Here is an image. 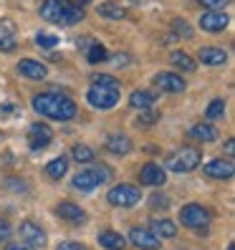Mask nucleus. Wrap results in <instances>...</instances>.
I'll return each instance as SVG.
<instances>
[{
	"label": "nucleus",
	"instance_id": "14",
	"mask_svg": "<svg viewBox=\"0 0 235 250\" xmlns=\"http://www.w3.org/2000/svg\"><path fill=\"white\" fill-rule=\"evenodd\" d=\"M233 172H235V167H233L230 159H213L205 165V174L213 180H230Z\"/></svg>",
	"mask_w": 235,
	"mask_h": 250
},
{
	"label": "nucleus",
	"instance_id": "22",
	"mask_svg": "<svg viewBox=\"0 0 235 250\" xmlns=\"http://www.w3.org/2000/svg\"><path fill=\"white\" fill-rule=\"evenodd\" d=\"M154 101H157L154 91H147V89H137L134 94L129 96V104L134 106V109H150Z\"/></svg>",
	"mask_w": 235,
	"mask_h": 250
},
{
	"label": "nucleus",
	"instance_id": "15",
	"mask_svg": "<svg viewBox=\"0 0 235 250\" xmlns=\"http://www.w3.org/2000/svg\"><path fill=\"white\" fill-rule=\"evenodd\" d=\"M139 180H142V185H150V187H162V185H165V180H167V174H165V169L159 167V165L150 162V165H144V167H142V172H139Z\"/></svg>",
	"mask_w": 235,
	"mask_h": 250
},
{
	"label": "nucleus",
	"instance_id": "25",
	"mask_svg": "<svg viewBox=\"0 0 235 250\" xmlns=\"http://www.w3.org/2000/svg\"><path fill=\"white\" fill-rule=\"evenodd\" d=\"M96 10H99V16H104V18H109V21H122V18H127V10H124L122 5H116V3H101Z\"/></svg>",
	"mask_w": 235,
	"mask_h": 250
},
{
	"label": "nucleus",
	"instance_id": "33",
	"mask_svg": "<svg viewBox=\"0 0 235 250\" xmlns=\"http://www.w3.org/2000/svg\"><path fill=\"white\" fill-rule=\"evenodd\" d=\"M36 43H38L41 48H56L58 46V38L51 36V33H38L36 36Z\"/></svg>",
	"mask_w": 235,
	"mask_h": 250
},
{
	"label": "nucleus",
	"instance_id": "24",
	"mask_svg": "<svg viewBox=\"0 0 235 250\" xmlns=\"http://www.w3.org/2000/svg\"><path fill=\"white\" fill-rule=\"evenodd\" d=\"M66 172H68V157H56L53 162L46 165V174L51 180H61Z\"/></svg>",
	"mask_w": 235,
	"mask_h": 250
},
{
	"label": "nucleus",
	"instance_id": "5",
	"mask_svg": "<svg viewBox=\"0 0 235 250\" xmlns=\"http://www.w3.org/2000/svg\"><path fill=\"white\" fill-rule=\"evenodd\" d=\"M107 200H109V205H114V208H131V205H137L142 200V192L134 185H116V187L109 189Z\"/></svg>",
	"mask_w": 235,
	"mask_h": 250
},
{
	"label": "nucleus",
	"instance_id": "7",
	"mask_svg": "<svg viewBox=\"0 0 235 250\" xmlns=\"http://www.w3.org/2000/svg\"><path fill=\"white\" fill-rule=\"evenodd\" d=\"M180 220H182V225L187 228H195V230H202L205 225L210 223V212L202 208V205H185V208L180 210Z\"/></svg>",
	"mask_w": 235,
	"mask_h": 250
},
{
	"label": "nucleus",
	"instance_id": "27",
	"mask_svg": "<svg viewBox=\"0 0 235 250\" xmlns=\"http://www.w3.org/2000/svg\"><path fill=\"white\" fill-rule=\"evenodd\" d=\"M107 58H109L107 48L99 46V43H91V46L86 48V61L89 63H101V61H107Z\"/></svg>",
	"mask_w": 235,
	"mask_h": 250
},
{
	"label": "nucleus",
	"instance_id": "28",
	"mask_svg": "<svg viewBox=\"0 0 235 250\" xmlns=\"http://www.w3.org/2000/svg\"><path fill=\"white\" fill-rule=\"evenodd\" d=\"M223 114H225V101H223V99H215V101H210L208 111H205V116H208L210 122H215V119H223Z\"/></svg>",
	"mask_w": 235,
	"mask_h": 250
},
{
	"label": "nucleus",
	"instance_id": "3",
	"mask_svg": "<svg viewBox=\"0 0 235 250\" xmlns=\"http://www.w3.org/2000/svg\"><path fill=\"white\" fill-rule=\"evenodd\" d=\"M86 101L94 109H114L119 104V86H104V83H91L86 91Z\"/></svg>",
	"mask_w": 235,
	"mask_h": 250
},
{
	"label": "nucleus",
	"instance_id": "32",
	"mask_svg": "<svg viewBox=\"0 0 235 250\" xmlns=\"http://www.w3.org/2000/svg\"><path fill=\"white\" fill-rule=\"evenodd\" d=\"M172 31L174 33H180L182 38H192V28H190V23L187 21H172Z\"/></svg>",
	"mask_w": 235,
	"mask_h": 250
},
{
	"label": "nucleus",
	"instance_id": "1",
	"mask_svg": "<svg viewBox=\"0 0 235 250\" xmlns=\"http://www.w3.org/2000/svg\"><path fill=\"white\" fill-rule=\"evenodd\" d=\"M33 109L41 116L53 119V122H71L73 116L79 114L76 104H73L68 96H61V94H36L33 96Z\"/></svg>",
	"mask_w": 235,
	"mask_h": 250
},
{
	"label": "nucleus",
	"instance_id": "4",
	"mask_svg": "<svg viewBox=\"0 0 235 250\" xmlns=\"http://www.w3.org/2000/svg\"><path fill=\"white\" fill-rule=\"evenodd\" d=\"M200 162H202V152H200V149H195V146H182V149H177V152L167 159V165H170L172 172L185 174V172L197 169Z\"/></svg>",
	"mask_w": 235,
	"mask_h": 250
},
{
	"label": "nucleus",
	"instance_id": "16",
	"mask_svg": "<svg viewBox=\"0 0 235 250\" xmlns=\"http://www.w3.org/2000/svg\"><path fill=\"white\" fill-rule=\"evenodd\" d=\"M56 212H58V217L66 220V223H71V225H81L86 220V212L79 208V205H73V202H61L56 208Z\"/></svg>",
	"mask_w": 235,
	"mask_h": 250
},
{
	"label": "nucleus",
	"instance_id": "34",
	"mask_svg": "<svg viewBox=\"0 0 235 250\" xmlns=\"http://www.w3.org/2000/svg\"><path fill=\"white\" fill-rule=\"evenodd\" d=\"M230 0H200V5H205L208 10H223Z\"/></svg>",
	"mask_w": 235,
	"mask_h": 250
},
{
	"label": "nucleus",
	"instance_id": "39",
	"mask_svg": "<svg viewBox=\"0 0 235 250\" xmlns=\"http://www.w3.org/2000/svg\"><path fill=\"white\" fill-rule=\"evenodd\" d=\"M225 154H228V157L235 154V139H228V142H225Z\"/></svg>",
	"mask_w": 235,
	"mask_h": 250
},
{
	"label": "nucleus",
	"instance_id": "36",
	"mask_svg": "<svg viewBox=\"0 0 235 250\" xmlns=\"http://www.w3.org/2000/svg\"><path fill=\"white\" fill-rule=\"evenodd\" d=\"M10 238V223L5 217H0V240H8Z\"/></svg>",
	"mask_w": 235,
	"mask_h": 250
},
{
	"label": "nucleus",
	"instance_id": "29",
	"mask_svg": "<svg viewBox=\"0 0 235 250\" xmlns=\"http://www.w3.org/2000/svg\"><path fill=\"white\" fill-rule=\"evenodd\" d=\"M157 119H159V111H154V109H142L137 124H139V126H152Z\"/></svg>",
	"mask_w": 235,
	"mask_h": 250
},
{
	"label": "nucleus",
	"instance_id": "2",
	"mask_svg": "<svg viewBox=\"0 0 235 250\" xmlns=\"http://www.w3.org/2000/svg\"><path fill=\"white\" fill-rule=\"evenodd\" d=\"M38 13L43 21L56 23V25H73L84 21V8L76 5L73 0H43Z\"/></svg>",
	"mask_w": 235,
	"mask_h": 250
},
{
	"label": "nucleus",
	"instance_id": "19",
	"mask_svg": "<svg viewBox=\"0 0 235 250\" xmlns=\"http://www.w3.org/2000/svg\"><path fill=\"white\" fill-rule=\"evenodd\" d=\"M200 61L202 63H208V66H223L225 61H228V53L223 51V48H215V46H205V48H200Z\"/></svg>",
	"mask_w": 235,
	"mask_h": 250
},
{
	"label": "nucleus",
	"instance_id": "40",
	"mask_svg": "<svg viewBox=\"0 0 235 250\" xmlns=\"http://www.w3.org/2000/svg\"><path fill=\"white\" fill-rule=\"evenodd\" d=\"M18 109L16 106H10V104H3V106H0V114H16Z\"/></svg>",
	"mask_w": 235,
	"mask_h": 250
},
{
	"label": "nucleus",
	"instance_id": "13",
	"mask_svg": "<svg viewBox=\"0 0 235 250\" xmlns=\"http://www.w3.org/2000/svg\"><path fill=\"white\" fill-rule=\"evenodd\" d=\"M18 73L31 81H43L48 76V68L43 66L41 61H33V58H23V61L18 63Z\"/></svg>",
	"mask_w": 235,
	"mask_h": 250
},
{
	"label": "nucleus",
	"instance_id": "38",
	"mask_svg": "<svg viewBox=\"0 0 235 250\" xmlns=\"http://www.w3.org/2000/svg\"><path fill=\"white\" fill-rule=\"evenodd\" d=\"M8 187H13V189H23V192L28 189V185H25V182H16V180H8Z\"/></svg>",
	"mask_w": 235,
	"mask_h": 250
},
{
	"label": "nucleus",
	"instance_id": "17",
	"mask_svg": "<svg viewBox=\"0 0 235 250\" xmlns=\"http://www.w3.org/2000/svg\"><path fill=\"white\" fill-rule=\"evenodd\" d=\"M190 139H195V142H215L217 137H220V131L210 124V122H200V124H195L192 129H190V134H187Z\"/></svg>",
	"mask_w": 235,
	"mask_h": 250
},
{
	"label": "nucleus",
	"instance_id": "20",
	"mask_svg": "<svg viewBox=\"0 0 235 250\" xmlns=\"http://www.w3.org/2000/svg\"><path fill=\"white\" fill-rule=\"evenodd\" d=\"M99 245L107 248V250H124L127 238H122V235L114 232V230H104V232H99Z\"/></svg>",
	"mask_w": 235,
	"mask_h": 250
},
{
	"label": "nucleus",
	"instance_id": "41",
	"mask_svg": "<svg viewBox=\"0 0 235 250\" xmlns=\"http://www.w3.org/2000/svg\"><path fill=\"white\" fill-rule=\"evenodd\" d=\"M116 61V66H124V63H129V58H127V53H119V58H114Z\"/></svg>",
	"mask_w": 235,
	"mask_h": 250
},
{
	"label": "nucleus",
	"instance_id": "31",
	"mask_svg": "<svg viewBox=\"0 0 235 250\" xmlns=\"http://www.w3.org/2000/svg\"><path fill=\"white\" fill-rule=\"evenodd\" d=\"M18 46V41L13 38L10 33H0V53H10V51H16Z\"/></svg>",
	"mask_w": 235,
	"mask_h": 250
},
{
	"label": "nucleus",
	"instance_id": "11",
	"mask_svg": "<svg viewBox=\"0 0 235 250\" xmlns=\"http://www.w3.org/2000/svg\"><path fill=\"white\" fill-rule=\"evenodd\" d=\"M18 232H21V240L25 245H33V248H43V245H46V232H43V228L36 225L33 220H23Z\"/></svg>",
	"mask_w": 235,
	"mask_h": 250
},
{
	"label": "nucleus",
	"instance_id": "37",
	"mask_svg": "<svg viewBox=\"0 0 235 250\" xmlns=\"http://www.w3.org/2000/svg\"><path fill=\"white\" fill-rule=\"evenodd\" d=\"M58 250H86L81 243H73V240H68V243H61L58 245Z\"/></svg>",
	"mask_w": 235,
	"mask_h": 250
},
{
	"label": "nucleus",
	"instance_id": "6",
	"mask_svg": "<svg viewBox=\"0 0 235 250\" xmlns=\"http://www.w3.org/2000/svg\"><path fill=\"white\" fill-rule=\"evenodd\" d=\"M109 169L107 167H96V169H81L76 177H73V187L81 189V192H91L94 187H99L101 182H107L109 177Z\"/></svg>",
	"mask_w": 235,
	"mask_h": 250
},
{
	"label": "nucleus",
	"instance_id": "8",
	"mask_svg": "<svg viewBox=\"0 0 235 250\" xmlns=\"http://www.w3.org/2000/svg\"><path fill=\"white\" fill-rule=\"evenodd\" d=\"M53 142V131L51 126L46 124H33L31 129H28V146H31L33 152H41V149H46V146Z\"/></svg>",
	"mask_w": 235,
	"mask_h": 250
},
{
	"label": "nucleus",
	"instance_id": "23",
	"mask_svg": "<svg viewBox=\"0 0 235 250\" xmlns=\"http://www.w3.org/2000/svg\"><path fill=\"white\" fill-rule=\"evenodd\" d=\"M170 61H172V66H174V68L182 71V73H192V71H195V61H192V56H187L185 51H174V53L170 56Z\"/></svg>",
	"mask_w": 235,
	"mask_h": 250
},
{
	"label": "nucleus",
	"instance_id": "30",
	"mask_svg": "<svg viewBox=\"0 0 235 250\" xmlns=\"http://www.w3.org/2000/svg\"><path fill=\"white\" fill-rule=\"evenodd\" d=\"M150 208H154V210H167V208H170V197L162 195V192L150 195Z\"/></svg>",
	"mask_w": 235,
	"mask_h": 250
},
{
	"label": "nucleus",
	"instance_id": "21",
	"mask_svg": "<svg viewBox=\"0 0 235 250\" xmlns=\"http://www.w3.org/2000/svg\"><path fill=\"white\" fill-rule=\"evenodd\" d=\"M107 149L111 152V154H129L131 152V142H129V137L127 134H111L109 139H107Z\"/></svg>",
	"mask_w": 235,
	"mask_h": 250
},
{
	"label": "nucleus",
	"instance_id": "12",
	"mask_svg": "<svg viewBox=\"0 0 235 250\" xmlns=\"http://www.w3.org/2000/svg\"><path fill=\"white\" fill-rule=\"evenodd\" d=\"M200 28L208 33H217V31H225L228 28V16L223 10H208L200 16Z\"/></svg>",
	"mask_w": 235,
	"mask_h": 250
},
{
	"label": "nucleus",
	"instance_id": "26",
	"mask_svg": "<svg viewBox=\"0 0 235 250\" xmlns=\"http://www.w3.org/2000/svg\"><path fill=\"white\" fill-rule=\"evenodd\" d=\"M71 157L76 159L79 165H89V162H94V149H91V146H86V144H73Z\"/></svg>",
	"mask_w": 235,
	"mask_h": 250
},
{
	"label": "nucleus",
	"instance_id": "10",
	"mask_svg": "<svg viewBox=\"0 0 235 250\" xmlns=\"http://www.w3.org/2000/svg\"><path fill=\"white\" fill-rule=\"evenodd\" d=\"M154 86L159 91H165V94H182L185 91V79L180 76V73L162 71V73L154 76Z\"/></svg>",
	"mask_w": 235,
	"mask_h": 250
},
{
	"label": "nucleus",
	"instance_id": "18",
	"mask_svg": "<svg viewBox=\"0 0 235 250\" xmlns=\"http://www.w3.org/2000/svg\"><path fill=\"white\" fill-rule=\"evenodd\" d=\"M150 230H152V235H157L159 240L162 238H174V235H177V228H174V223L167 220V217H154L150 223Z\"/></svg>",
	"mask_w": 235,
	"mask_h": 250
},
{
	"label": "nucleus",
	"instance_id": "9",
	"mask_svg": "<svg viewBox=\"0 0 235 250\" xmlns=\"http://www.w3.org/2000/svg\"><path fill=\"white\" fill-rule=\"evenodd\" d=\"M129 243L139 250H159V245H162V240H159L157 235H152V230H147V228H131L129 230Z\"/></svg>",
	"mask_w": 235,
	"mask_h": 250
},
{
	"label": "nucleus",
	"instance_id": "35",
	"mask_svg": "<svg viewBox=\"0 0 235 250\" xmlns=\"http://www.w3.org/2000/svg\"><path fill=\"white\" fill-rule=\"evenodd\" d=\"M91 83H104V86H119V81H116L114 76H91Z\"/></svg>",
	"mask_w": 235,
	"mask_h": 250
},
{
	"label": "nucleus",
	"instance_id": "42",
	"mask_svg": "<svg viewBox=\"0 0 235 250\" xmlns=\"http://www.w3.org/2000/svg\"><path fill=\"white\" fill-rule=\"evenodd\" d=\"M5 250H31V248H28V245H8Z\"/></svg>",
	"mask_w": 235,
	"mask_h": 250
}]
</instances>
